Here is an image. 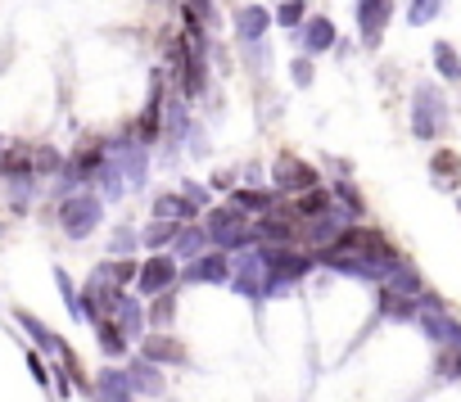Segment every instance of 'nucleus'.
<instances>
[{
  "label": "nucleus",
  "mask_w": 461,
  "mask_h": 402,
  "mask_svg": "<svg viewBox=\"0 0 461 402\" xmlns=\"http://www.w3.org/2000/svg\"><path fill=\"white\" fill-rule=\"evenodd\" d=\"M100 213H104V204H100V194H68V199H59V227H64V236L68 240H86L95 227H100Z\"/></svg>",
  "instance_id": "1"
},
{
  "label": "nucleus",
  "mask_w": 461,
  "mask_h": 402,
  "mask_svg": "<svg viewBox=\"0 0 461 402\" xmlns=\"http://www.w3.org/2000/svg\"><path fill=\"white\" fill-rule=\"evenodd\" d=\"M230 285H236L245 299H267L272 290H267V254H263V245H254V249H245L240 258H230Z\"/></svg>",
  "instance_id": "2"
},
{
  "label": "nucleus",
  "mask_w": 461,
  "mask_h": 402,
  "mask_svg": "<svg viewBox=\"0 0 461 402\" xmlns=\"http://www.w3.org/2000/svg\"><path fill=\"white\" fill-rule=\"evenodd\" d=\"M263 254H267V290L272 294L294 285V281H303L317 267V254H303V249H267L263 245Z\"/></svg>",
  "instance_id": "3"
},
{
  "label": "nucleus",
  "mask_w": 461,
  "mask_h": 402,
  "mask_svg": "<svg viewBox=\"0 0 461 402\" xmlns=\"http://www.w3.org/2000/svg\"><path fill=\"white\" fill-rule=\"evenodd\" d=\"M272 181L281 185V194H308V190H321L317 167H308V163L294 158V154H281V158L272 163Z\"/></svg>",
  "instance_id": "4"
},
{
  "label": "nucleus",
  "mask_w": 461,
  "mask_h": 402,
  "mask_svg": "<svg viewBox=\"0 0 461 402\" xmlns=\"http://www.w3.org/2000/svg\"><path fill=\"white\" fill-rule=\"evenodd\" d=\"M176 281H181V267H176V258H172V254H154L149 263H140L136 290H140V294H149V299H158V294H167Z\"/></svg>",
  "instance_id": "5"
},
{
  "label": "nucleus",
  "mask_w": 461,
  "mask_h": 402,
  "mask_svg": "<svg viewBox=\"0 0 461 402\" xmlns=\"http://www.w3.org/2000/svg\"><path fill=\"white\" fill-rule=\"evenodd\" d=\"M181 276H185V281H194V285H230V254H221V249L199 254Z\"/></svg>",
  "instance_id": "6"
},
{
  "label": "nucleus",
  "mask_w": 461,
  "mask_h": 402,
  "mask_svg": "<svg viewBox=\"0 0 461 402\" xmlns=\"http://www.w3.org/2000/svg\"><path fill=\"white\" fill-rule=\"evenodd\" d=\"M140 357L154 362V366H185V344L172 339L167 330H149L140 339Z\"/></svg>",
  "instance_id": "7"
},
{
  "label": "nucleus",
  "mask_w": 461,
  "mask_h": 402,
  "mask_svg": "<svg viewBox=\"0 0 461 402\" xmlns=\"http://www.w3.org/2000/svg\"><path fill=\"white\" fill-rule=\"evenodd\" d=\"M127 384H131V398L140 393V398H163L167 393V380H163V366H154V362H145L140 353L127 362Z\"/></svg>",
  "instance_id": "8"
},
{
  "label": "nucleus",
  "mask_w": 461,
  "mask_h": 402,
  "mask_svg": "<svg viewBox=\"0 0 461 402\" xmlns=\"http://www.w3.org/2000/svg\"><path fill=\"white\" fill-rule=\"evenodd\" d=\"M443 95L438 91H416V104H411V131L416 136H438L443 127Z\"/></svg>",
  "instance_id": "9"
},
{
  "label": "nucleus",
  "mask_w": 461,
  "mask_h": 402,
  "mask_svg": "<svg viewBox=\"0 0 461 402\" xmlns=\"http://www.w3.org/2000/svg\"><path fill=\"white\" fill-rule=\"evenodd\" d=\"M14 321L23 326V335L32 339V348H37V353H46V357H59V353H64V339H59L41 317H32L28 308H14Z\"/></svg>",
  "instance_id": "10"
},
{
  "label": "nucleus",
  "mask_w": 461,
  "mask_h": 402,
  "mask_svg": "<svg viewBox=\"0 0 461 402\" xmlns=\"http://www.w3.org/2000/svg\"><path fill=\"white\" fill-rule=\"evenodd\" d=\"M91 398L95 402H136L131 398V384H127V371H118V366H104L91 380Z\"/></svg>",
  "instance_id": "11"
},
{
  "label": "nucleus",
  "mask_w": 461,
  "mask_h": 402,
  "mask_svg": "<svg viewBox=\"0 0 461 402\" xmlns=\"http://www.w3.org/2000/svg\"><path fill=\"white\" fill-rule=\"evenodd\" d=\"M357 23H362V41L366 46H380V32H384V23H389V14H393V0H357Z\"/></svg>",
  "instance_id": "12"
},
{
  "label": "nucleus",
  "mask_w": 461,
  "mask_h": 402,
  "mask_svg": "<svg viewBox=\"0 0 461 402\" xmlns=\"http://www.w3.org/2000/svg\"><path fill=\"white\" fill-rule=\"evenodd\" d=\"M113 321H118V330L136 344V339H145V330H149V317H145V308L131 299V294H122L118 299V312H113Z\"/></svg>",
  "instance_id": "13"
},
{
  "label": "nucleus",
  "mask_w": 461,
  "mask_h": 402,
  "mask_svg": "<svg viewBox=\"0 0 461 402\" xmlns=\"http://www.w3.org/2000/svg\"><path fill=\"white\" fill-rule=\"evenodd\" d=\"M380 317H389V321H416L420 317V299H407V294L380 285Z\"/></svg>",
  "instance_id": "14"
},
{
  "label": "nucleus",
  "mask_w": 461,
  "mask_h": 402,
  "mask_svg": "<svg viewBox=\"0 0 461 402\" xmlns=\"http://www.w3.org/2000/svg\"><path fill=\"white\" fill-rule=\"evenodd\" d=\"M303 50L308 55H321V50H330L335 41H339V32H335V23L326 19V14H317V19H308V28H303Z\"/></svg>",
  "instance_id": "15"
},
{
  "label": "nucleus",
  "mask_w": 461,
  "mask_h": 402,
  "mask_svg": "<svg viewBox=\"0 0 461 402\" xmlns=\"http://www.w3.org/2000/svg\"><path fill=\"white\" fill-rule=\"evenodd\" d=\"M91 330H95V344H100V353H104V357H113V362H118V357H127V348H131V339H127V335L118 330V321H113V317H104V321H95Z\"/></svg>",
  "instance_id": "16"
},
{
  "label": "nucleus",
  "mask_w": 461,
  "mask_h": 402,
  "mask_svg": "<svg viewBox=\"0 0 461 402\" xmlns=\"http://www.w3.org/2000/svg\"><path fill=\"white\" fill-rule=\"evenodd\" d=\"M230 204H236L240 213H258V218H267V213H276V199H272V190H236L230 194Z\"/></svg>",
  "instance_id": "17"
},
{
  "label": "nucleus",
  "mask_w": 461,
  "mask_h": 402,
  "mask_svg": "<svg viewBox=\"0 0 461 402\" xmlns=\"http://www.w3.org/2000/svg\"><path fill=\"white\" fill-rule=\"evenodd\" d=\"M267 23H272V14H267L263 5H245V10H240V19H236V32H240L245 41H254V46H258V41H263V32H267Z\"/></svg>",
  "instance_id": "18"
},
{
  "label": "nucleus",
  "mask_w": 461,
  "mask_h": 402,
  "mask_svg": "<svg viewBox=\"0 0 461 402\" xmlns=\"http://www.w3.org/2000/svg\"><path fill=\"white\" fill-rule=\"evenodd\" d=\"M384 285H389V290H398V294H407V299H425V281L416 276V267H411V263H398V267L384 276Z\"/></svg>",
  "instance_id": "19"
},
{
  "label": "nucleus",
  "mask_w": 461,
  "mask_h": 402,
  "mask_svg": "<svg viewBox=\"0 0 461 402\" xmlns=\"http://www.w3.org/2000/svg\"><path fill=\"white\" fill-rule=\"evenodd\" d=\"M203 245H208V231L203 227H185L181 236H176V245H172V258H199L203 254Z\"/></svg>",
  "instance_id": "20"
},
{
  "label": "nucleus",
  "mask_w": 461,
  "mask_h": 402,
  "mask_svg": "<svg viewBox=\"0 0 461 402\" xmlns=\"http://www.w3.org/2000/svg\"><path fill=\"white\" fill-rule=\"evenodd\" d=\"M145 317H149V330H167V326L176 321V294H172V290L158 294V299L145 308Z\"/></svg>",
  "instance_id": "21"
},
{
  "label": "nucleus",
  "mask_w": 461,
  "mask_h": 402,
  "mask_svg": "<svg viewBox=\"0 0 461 402\" xmlns=\"http://www.w3.org/2000/svg\"><path fill=\"white\" fill-rule=\"evenodd\" d=\"M176 236H181V227H176V222H158V218H154V222L145 227L140 245H149V249H158V254H163L167 245H176Z\"/></svg>",
  "instance_id": "22"
},
{
  "label": "nucleus",
  "mask_w": 461,
  "mask_h": 402,
  "mask_svg": "<svg viewBox=\"0 0 461 402\" xmlns=\"http://www.w3.org/2000/svg\"><path fill=\"white\" fill-rule=\"evenodd\" d=\"M64 163H68V158H59V149H50V145H37V149H32V172H37V181H41V176H59Z\"/></svg>",
  "instance_id": "23"
},
{
  "label": "nucleus",
  "mask_w": 461,
  "mask_h": 402,
  "mask_svg": "<svg viewBox=\"0 0 461 402\" xmlns=\"http://www.w3.org/2000/svg\"><path fill=\"white\" fill-rule=\"evenodd\" d=\"M104 267H109V276H113L118 290L136 285V276H140V263H136V258H113V263H104Z\"/></svg>",
  "instance_id": "24"
},
{
  "label": "nucleus",
  "mask_w": 461,
  "mask_h": 402,
  "mask_svg": "<svg viewBox=\"0 0 461 402\" xmlns=\"http://www.w3.org/2000/svg\"><path fill=\"white\" fill-rule=\"evenodd\" d=\"M434 64H438V73H443L447 82H461V59H456V50H452L447 41L434 46Z\"/></svg>",
  "instance_id": "25"
},
{
  "label": "nucleus",
  "mask_w": 461,
  "mask_h": 402,
  "mask_svg": "<svg viewBox=\"0 0 461 402\" xmlns=\"http://www.w3.org/2000/svg\"><path fill=\"white\" fill-rule=\"evenodd\" d=\"M429 172H434L438 181H447V185H452V181H456V172H461V158H456L452 149H438V154H434V163H429Z\"/></svg>",
  "instance_id": "26"
},
{
  "label": "nucleus",
  "mask_w": 461,
  "mask_h": 402,
  "mask_svg": "<svg viewBox=\"0 0 461 402\" xmlns=\"http://www.w3.org/2000/svg\"><path fill=\"white\" fill-rule=\"evenodd\" d=\"M335 204H339L344 213H353V218H357V213H362V194H357V185L339 181V185H335Z\"/></svg>",
  "instance_id": "27"
},
{
  "label": "nucleus",
  "mask_w": 461,
  "mask_h": 402,
  "mask_svg": "<svg viewBox=\"0 0 461 402\" xmlns=\"http://www.w3.org/2000/svg\"><path fill=\"white\" fill-rule=\"evenodd\" d=\"M303 10H308V0H285V5L276 10L281 28H299V23H303Z\"/></svg>",
  "instance_id": "28"
},
{
  "label": "nucleus",
  "mask_w": 461,
  "mask_h": 402,
  "mask_svg": "<svg viewBox=\"0 0 461 402\" xmlns=\"http://www.w3.org/2000/svg\"><path fill=\"white\" fill-rule=\"evenodd\" d=\"M185 127H190V122H185V104H181V100H172V104H167V136H172V140H181V136H185Z\"/></svg>",
  "instance_id": "29"
},
{
  "label": "nucleus",
  "mask_w": 461,
  "mask_h": 402,
  "mask_svg": "<svg viewBox=\"0 0 461 402\" xmlns=\"http://www.w3.org/2000/svg\"><path fill=\"white\" fill-rule=\"evenodd\" d=\"M55 285H59V294H64V303H68V312L77 317V285H73V276H68L64 267H55Z\"/></svg>",
  "instance_id": "30"
},
{
  "label": "nucleus",
  "mask_w": 461,
  "mask_h": 402,
  "mask_svg": "<svg viewBox=\"0 0 461 402\" xmlns=\"http://www.w3.org/2000/svg\"><path fill=\"white\" fill-rule=\"evenodd\" d=\"M28 371H32V380H37L41 389H50V362H46V357H41L37 348L28 353Z\"/></svg>",
  "instance_id": "31"
},
{
  "label": "nucleus",
  "mask_w": 461,
  "mask_h": 402,
  "mask_svg": "<svg viewBox=\"0 0 461 402\" xmlns=\"http://www.w3.org/2000/svg\"><path fill=\"white\" fill-rule=\"evenodd\" d=\"M438 5H443V0H411V23H429L434 14H438Z\"/></svg>",
  "instance_id": "32"
},
{
  "label": "nucleus",
  "mask_w": 461,
  "mask_h": 402,
  "mask_svg": "<svg viewBox=\"0 0 461 402\" xmlns=\"http://www.w3.org/2000/svg\"><path fill=\"white\" fill-rule=\"evenodd\" d=\"M290 73H294V82H299V86H308V82H312V64H308V59H294V64H290Z\"/></svg>",
  "instance_id": "33"
},
{
  "label": "nucleus",
  "mask_w": 461,
  "mask_h": 402,
  "mask_svg": "<svg viewBox=\"0 0 461 402\" xmlns=\"http://www.w3.org/2000/svg\"><path fill=\"white\" fill-rule=\"evenodd\" d=\"M131 249H136V236H131V231L122 227V231L113 236V254H131Z\"/></svg>",
  "instance_id": "34"
},
{
  "label": "nucleus",
  "mask_w": 461,
  "mask_h": 402,
  "mask_svg": "<svg viewBox=\"0 0 461 402\" xmlns=\"http://www.w3.org/2000/svg\"><path fill=\"white\" fill-rule=\"evenodd\" d=\"M185 194H190V204H194V209H203V204H208V190H203L199 181H185Z\"/></svg>",
  "instance_id": "35"
},
{
  "label": "nucleus",
  "mask_w": 461,
  "mask_h": 402,
  "mask_svg": "<svg viewBox=\"0 0 461 402\" xmlns=\"http://www.w3.org/2000/svg\"><path fill=\"white\" fill-rule=\"evenodd\" d=\"M185 5H190V10L199 14V19H208V23L217 19V14H212V0H185Z\"/></svg>",
  "instance_id": "36"
}]
</instances>
